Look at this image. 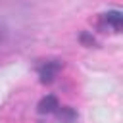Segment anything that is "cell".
<instances>
[{
  "label": "cell",
  "instance_id": "cell-1",
  "mask_svg": "<svg viewBox=\"0 0 123 123\" xmlns=\"http://www.w3.org/2000/svg\"><path fill=\"white\" fill-rule=\"evenodd\" d=\"M62 62L60 60H48V62H44V63H40L38 67H37V71H38V77H40V83H52L54 79H56V75L60 73V69H62Z\"/></svg>",
  "mask_w": 123,
  "mask_h": 123
},
{
  "label": "cell",
  "instance_id": "cell-2",
  "mask_svg": "<svg viewBox=\"0 0 123 123\" xmlns=\"http://www.w3.org/2000/svg\"><path fill=\"white\" fill-rule=\"evenodd\" d=\"M102 21H104V25H110V27H113L115 33H119L121 31V23H123V13L119 10L106 12V13H102Z\"/></svg>",
  "mask_w": 123,
  "mask_h": 123
},
{
  "label": "cell",
  "instance_id": "cell-3",
  "mask_svg": "<svg viewBox=\"0 0 123 123\" xmlns=\"http://www.w3.org/2000/svg\"><path fill=\"white\" fill-rule=\"evenodd\" d=\"M60 108V102H58V98L54 96V94H48V96H44L40 102H38V106H37V110H38V113H56V110Z\"/></svg>",
  "mask_w": 123,
  "mask_h": 123
},
{
  "label": "cell",
  "instance_id": "cell-4",
  "mask_svg": "<svg viewBox=\"0 0 123 123\" xmlns=\"http://www.w3.org/2000/svg\"><path fill=\"white\" fill-rule=\"evenodd\" d=\"M56 115H58V119L62 123H73L77 119V111L73 108H69V106H60L56 110Z\"/></svg>",
  "mask_w": 123,
  "mask_h": 123
}]
</instances>
